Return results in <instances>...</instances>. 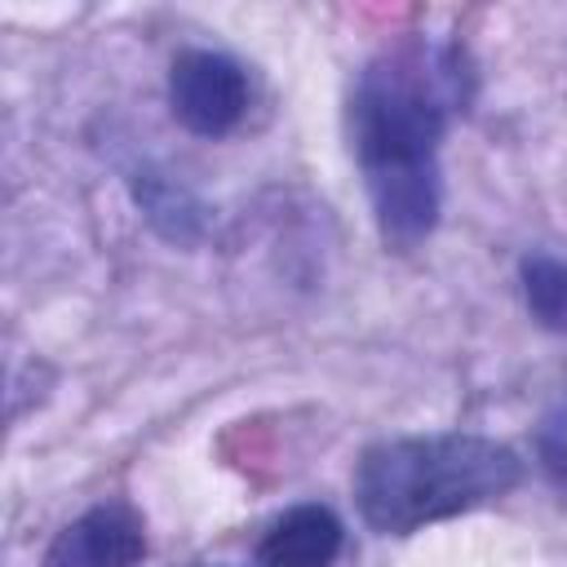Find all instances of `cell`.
I'll list each match as a JSON object with an SVG mask.
<instances>
[{
	"label": "cell",
	"mask_w": 567,
	"mask_h": 567,
	"mask_svg": "<svg viewBox=\"0 0 567 567\" xmlns=\"http://www.w3.org/2000/svg\"><path fill=\"white\" fill-rule=\"evenodd\" d=\"M523 461L514 447L483 434H412L385 439L363 452L354 470V501L368 527L408 536L425 523H443L483 509L514 492Z\"/></svg>",
	"instance_id": "7a4b0ae2"
},
{
	"label": "cell",
	"mask_w": 567,
	"mask_h": 567,
	"mask_svg": "<svg viewBox=\"0 0 567 567\" xmlns=\"http://www.w3.org/2000/svg\"><path fill=\"white\" fill-rule=\"evenodd\" d=\"M447 124L443 62L421 49L377 58L350 102V137L363 186L394 248L421 244L439 221V142Z\"/></svg>",
	"instance_id": "6da1fadb"
},
{
	"label": "cell",
	"mask_w": 567,
	"mask_h": 567,
	"mask_svg": "<svg viewBox=\"0 0 567 567\" xmlns=\"http://www.w3.org/2000/svg\"><path fill=\"white\" fill-rule=\"evenodd\" d=\"M523 292H527V306L532 315L567 337V261H554V257H527L523 261Z\"/></svg>",
	"instance_id": "8992f818"
},
{
	"label": "cell",
	"mask_w": 567,
	"mask_h": 567,
	"mask_svg": "<svg viewBox=\"0 0 567 567\" xmlns=\"http://www.w3.org/2000/svg\"><path fill=\"white\" fill-rule=\"evenodd\" d=\"M341 518L328 505H292L257 545L261 567H332L341 554Z\"/></svg>",
	"instance_id": "5b68a950"
},
{
	"label": "cell",
	"mask_w": 567,
	"mask_h": 567,
	"mask_svg": "<svg viewBox=\"0 0 567 567\" xmlns=\"http://www.w3.org/2000/svg\"><path fill=\"white\" fill-rule=\"evenodd\" d=\"M146 554V527L124 501L93 505L44 554V567H137Z\"/></svg>",
	"instance_id": "277c9868"
},
{
	"label": "cell",
	"mask_w": 567,
	"mask_h": 567,
	"mask_svg": "<svg viewBox=\"0 0 567 567\" xmlns=\"http://www.w3.org/2000/svg\"><path fill=\"white\" fill-rule=\"evenodd\" d=\"M168 102L173 115L199 133L221 137L244 120L248 106V75L235 58L213 49H186L168 71Z\"/></svg>",
	"instance_id": "3957f363"
}]
</instances>
